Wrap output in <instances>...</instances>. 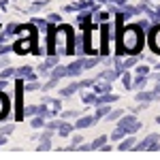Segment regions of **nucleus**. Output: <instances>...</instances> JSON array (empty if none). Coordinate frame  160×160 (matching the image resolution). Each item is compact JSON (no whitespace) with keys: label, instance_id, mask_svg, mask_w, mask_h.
I'll list each match as a JSON object with an SVG mask.
<instances>
[{"label":"nucleus","instance_id":"dca6fc26","mask_svg":"<svg viewBox=\"0 0 160 160\" xmlns=\"http://www.w3.org/2000/svg\"><path fill=\"white\" fill-rule=\"evenodd\" d=\"M75 124H66V122H60V126H58V135L60 137H68L71 132H73Z\"/></svg>","mask_w":160,"mask_h":160},{"label":"nucleus","instance_id":"393cba45","mask_svg":"<svg viewBox=\"0 0 160 160\" xmlns=\"http://www.w3.org/2000/svg\"><path fill=\"white\" fill-rule=\"evenodd\" d=\"M32 24L37 26V28H41V30H49V24H47V19H41V17H34V19H32Z\"/></svg>","mask_w":160,"mask_h":160},{"label":"nucleus","instance_id":"de8ad7c7","mask_svg":"<svg viewBox=\"0 0 160 160\" xmlns=\"http://www.w3.org/2000/svg\"><path fill=\"white\" fill-rule=\"evenodd\" d=\"M156 122H158V124H160V115H158V118H156Z\"/></svg>","mask_w":160,"mask_h":160},{"label":"nucleus","instance_id":"412c9836","mask_svg":"<svg viewBox=\"0 0 160 160\" xmlns=\"http://www.w3.org/2000/svg\"><path fill=\"white\" fill-rule=\"evenodd\" d=\"M107 141H109V139H107V137L102 135V137H98V139H94V141H92L90 145H92V149H100L102 145H105V143H107Z\"/></svg>","mask_w":160,"mask_h":160},{"label":"nucleus","instance_id":"f8f14e48","mask_svg":"<svg viewBox=\"0 0 160 160\" xmlns=\"http://www.w3.org/2000/svg\"><path fill=\"white\" fill-rule=\"evenodd\" d=\"M135 141H137V139H135L132 135H126V137H124V141L120 143V145H118V149H120V152H128V149H135V145H137Z\"/></svg>","mask_w":160,"mask_h":160},{"label":"nucleus","instance_id":"f257e3e1","mask_svg":"<svg viewBox=\"0 0 160 160\" xmlns=\"http://www.w3.org/2000/svg\"><path fill=\"white\" fill-rule=\"evenodd\" d=\"M143 47V30L137 24L124 28L120 32V49H118V56L122 51H128V53H137V51Z\"/></svg>","mask_w":160,"mask_h":160},{"label":"nucleus","instance_id":"49530a36","mask_svg":"<svg viewBox=\"0 0 160 160\" xmlns=\"http://www.w3.org/2000/svg\"><path fill=\"white\" fill-rule=\"evenodd\" d=\"M156 13H158V19H160V7H158V11H156Z\"/></svg>","mask_w":160,"mask_h":160},{"label":"nucleus","instance_id":"a19ab883","mask_svg":"<svg viewBox=\"0 0 160 160\" xmlns=\"http://www.w3.org/2000/svg\"><path fill=\"white\" fill-rule=\"evenodd\" d=\"M75 115H77V111H66L64 113V118H75Z\"/></svg>","mask_w":160,"mask_h":160},{"label":"nucleus","instance_id":"9b49d317","mask_svg":"<svg viewBox=\"0 0 160 160\" xmlns=\"http://www.w3.org/2000/svg\"><path fill=\"white\" fill-rule=\"evenodd\" d=\"M51 132H53L51 128H45L43 137L38 139V141H41V143H38V149H41V152H43V149H49V148H51Z\"/></svg>","mask_w":160,"mask_h":160},{"label":"nucleus","instance_id":"6e6552de","mask_svg":"<svg viewBox=\"0 0 160 160\" xmlns=\"http://www.w3.org/2000/svg\"><path fill=\"white\" fill-rule=\"evenodd\" d=\"M98 122V118H96V113L94 115H83V118H77V122H75V128L77 130H83V128H90L92 124Z\"/></svg>","mask_w":160,"mask_h":160},{"label":"nucleus","instance_id":"c9c22d12","mask_svg":"<svg viewBox=\"0 0 160 160\" xmlns=\"http://www.w3.org/2000/svg\"><path fill=\"white\" fill-rule=\"evenodd\" d=\"M149 22H152V19H141V22H137V26H139V28H141V30H149Z\"/></svg>","mask_w":160,"mask_h":160},{"label":"nucleus","instance_id":"c85d7f7f","mask_svg":"<svg viewBox=\"0 0 160 160\" xmlns=\"http://www.w3.org/2000/svg\"><path fill=\"white\" fill-rule=\"evenodd\" d=\"M148 83V77H137L135 81H132V88H137V90H141V88Z\"/></svg>","mask_w":160,"mask_h":160},{"label":"nucleus","instance_id":"bb28decb","mask_svg":"<svg viewBox=\"0 0 160 160\" xmlns=\"http://www.w3.org/2000/svg\"><path fill=\"white\" fill-rule=\"evenodd\" d=\"M11 77H15V68H2L0 71V79H11Z\"/></svg>","mask_w":160,"mask_h":160},{"label":"nucleus","instance_id":"5701e85b","mask_svg":"<svg viewBox=\"0 0 160 160\" xmlns=\"http://www.w3.org/2000/svg\"><path fill=\"white\" fill-rule=\"evenodd\" d=\"M102 60V58H100V56H94V58H83V66H86V68H92V66H96V64H98V62Z\"/></svg>","mask_w":160,"mask_h":160},{"label":"nucleus","instance_id":"7ed1b4c3","mask_svg":"<svg viewBox=\"0 0 160 160\" xmlns=\"http://www.w3.org/2000/svg\"><path fill=\"white\" fill-rule=\"evenodd\" d=\"M118 128H122L126 135H135L137 130L141 128V122L135 118V113H130V115H122V118L118 120Z\"/></svg>","mask_w":160,"mask_h":160},{"label":"nucleus","instance_id":"e433bc0d","mask_svg":"<svg viewBox=\"0 0 160 160\" xmlns=\"http://www.w3.org/2000/svg\"><path fill=\"white\" fill-rule=\"evenodd\" d=\"M38 90V83L37 81H30V83H26V92H37Z\"/></svg>","mask_w":160,"mask_h":160},{"label":"nucleus","instance_id":"4c0bfd02","mask_svg":"<svg viewBox=\"0 0 160 160\" xmlns=\"http://www.w3.org/2000/svg\"><path fill=\"white\" fill-rule=\"evenodd\" d=\"M58 81H60V79H56V77H51L49 81H47V83H45V86H43V90H51V88L56 86V83H58Z\"/></svg>","mask_w":160,"mask_h":160},{"label":"nucleus","instance_id":"a18cd8bd","mask_svg":"<svg viewBox=\"0 0 160 160\" xmlns=\"http://www.w3.org/2000/svg\"><path fill=\"white\" fill-rule=\"evenodd\" d=\"M4 143H7V137H4V135H0V148H2Z\"/></svg>","mask_w":160,"mask_h":160},{"label":"nucleus","instance_id":"20e7f679","mask_svg":"<svg viewBox=\"0 0 160 160\" xmlns=\"http://www.w3.org/2000/svg\"><path fill=\"white\" fill-rule=\"evenodd\" d=\"M135 149L137 152H158L160 149V137L156 135V132H152V135H148L141 143H137Z\"/></svg>","mask_w":160,"mask_h":160},{"label":"nucleus","instance_id":"473e14b6","mask_svg":"<svg viewBox=\"0 0 160 160\" xmlns=\"http://www.w3.org/2000/svg\"><path fill=\"white\" fill-rule=\"evenodd\" d=\"M47 22H49V24H60V22H62L60 13H51L49 17H47Z\"/></svg>","mask_w":160,"mask_h":160},{"label":"nucleus","instance_id":"7c9ffc66","mask_svg":"<svg viewBox=\"0 0 160 160\" xmlns=\"http://www.w3.org/2000/svg\"><path fill=\"white\" fill-rule=\"evenodd\" d=\"M43 102H45V105H51V107H53V111L60 109V100H56V98H43Z\"/></svg>","mask_w":160,"mask_h":160},{"label":"nucleus","instance_id":"2f4dec72","mask_svg":"<svg viewBox=\"0 0 160 160\" xmlns=\"http://www.w3.org/2000/svg\"><path fill=\"white\" fill-rule=\"evenodd\" d=\"M13 128H15V126H13V124H4V126H2V128H0V135H11L13 132Z\"/></svg>","mask_w":160,"mask_h":160},{"label":"nucleus","instance_id":"cd10ccee","mask_svg":"<svg viewBox=\"0 0 160 160\" xmlns=\"http://www.w3.org/2000/svg\"><path fill=\"white\" fill-rule=\"evenodd\" d=\"M124 137H126V132H124L122 128H118V126H115V130L111 132V141H120V139H124Z\"/></svg>","mask_w":160,"mask_h":160},{"label":"nucleus","instance_id":"c756f323","mask_svg":"<svg viewBox=\"0 0 160 160\" xmlns=\"http://www.w3.org/2000/svg\"><path fill=\"white\" fill-rule=\"evenodd\" d=\"M122 81H124V86H126V90L132 88V77H130V73H122Z\"/></svg>","mask_w":160,"mask_h":160},{"label":"nucleus","instance_id":"a878e982","mask_svg":"<svg viewBox=\"0 0 160 160\" xmlns=\"http://www.w3.org/2000/svg\"><path fill=\"white\" fill-rule=\"evenodd\" d=\"M24 115H28V118H34V115H38V107L37 105H28L24 109Z\"/></svg>","mask_w":160,"mask_h":160},{"label":"nucleus","instance_id":"f3484780","mask_svg":"<svg viewBox=\"0 0 160 160\" xmlns=\"http://www.w3.org/2000/svg\"><path fill=\"white\" fill-rule=\"evenodd\" d=\"M98 109H96V118H107V113L111 111V102H102V105H96Z\"/></svg>","mask_w":160,"mask_h":160},{"label":"nucleus","instance_id":"58836bf2","mask_svg":"<svg viewBox=\"0 0 160 160\" xmlns=\"http://www.w3.org/2000/svg\"><path fill=\"white\" fill-rule=\"evenodd\" d=\"M9 51H11V45H4V43H0V56L9 53Z\"/></svg>","mask_w":160,"mask_h":160},{"label":"nucleus","instance_id":"4468645a","mask_svg":"<svg viewBox=\"0 0 160 160\" xmlns=\"http://www.w3.org/2000/svg\"><path fill=\"white\" fill-rule=\"evenodd\" d=\"M9 111H11V100H9L4 94H2V92H0V120H2Z\"/></svg>","mask_w":160,"mask_h":160},{"label":"nucleus","instance_id":"72a5a7b5","mask_svg":"<svg viewBox=\"0 0 160 160\" xmlns=\"http://www.w3.org/2000/svg\"><path fill=\"white\" fill-rule=\"evenodd\" d=\"M137 77H148V73H149V68L148 66H137Z\"/></svg>","mask_w":160,"mask_h":160},{"label":"nucleus","instance_id":"f03ea898","mask_svg":"<svg viewBox=\"0 0 160 160\" xmlns=\"http://www.w3.org/2000/svg\"><path fill=\"white\" fill-rule=\"evenodd\" d=\"M75 32L68 28V26H58L56 32H53V51L58 56H68V53H75Z\"/></svg>","mask_w":160,"mask_h":160},{"label":"nucleus","instance_id":"c03bdc74","mask_svg":"<svg viewBox=\"0 0 160 160\" xmlns=\"http://www.w3.org/2000/svg\"><path fill=\"white\" fill-rule=\"evenodd\" d=\"M4 88H7V79H0V92H2Z\"/></svg>","mask_w":160,"mask_h":160},{"label":"nucleus","instance_id":"b1692460","mask_svg":"<svg viewBox=\"0 0 160 160\" xmlns=\"http://www.w3.org/2000/svg\"><path fill=\"white\" fill-rule=\"evenodd\" d=\"M45 4H47V0H37V2H32V4H30V9H28V11H30V13H37V11H41Z\"/></svg>","mask_w":160,"mask_h":160},{"label":"nucleus","instance_id":"aec40b11","mask_svg":"<svg viewBox=\"0 0 160 160\" xmlns=\"http://www.w3.org/2000/svg\"><path fill=\"white\" fill-rule=\"evenodd\" d=\"M122 115H124L122 109H113V111H109V113H107V122H118Z\"/></svg>","mask_w":160,"mask_h":160},{"label":"nucleus","instance_id":"39448f33","mask_svg":"<svg viewBox=\"0 0 160 160\" xmlns=\"http://www.w3.org/2000/svg\"><path fill=\"white\" fill-rule=\"evenodd\" d=\"M94 81L96 79H83V81H75V83H71V86H66L64 90H60V96H73L75 92H79V90H83V88H92L94 86Z\"/></svg>","mask_w":160,"mask_h":160},{"label":"nucleus","instance_id":"ea45409f","mask_svg":"<svg viewBox=\"0 0 160 160\" xmlns=\"http://www.w3.org/2000/svg\"><path fill=\"white\" fill-rule=\"evenodd\" d=\"M58 126H60V122H58V120H56V122L45 124V128H51V130H58Z\"/></svg>","mask_w":160,"mask_h":160},{"label":"nucleus","instance_id":"1a4fd4ad","mask_svg":"<svg viewBox=\"0 0 160 160\" xmlns=\"http://www.w3.org/2000/svg\"><path fill=\"white\" fill-rule=\"evenodd\" d=\"M149 45H152V49L160 53V24H156L152 28V32H149Z\"/></svg>","mask_w":160,"mask_h":160},{"label":"nucleus","instance_id":"37998d69","mask_svg":"<svg viewBox=\"0 0 160 160\" xmlns=\"http://www.w3.org/2000/svg\"><path fill=\"white\" fill-rule=\"evenodd\" d=\"M100 149H102V152H111V149H113V148H111L109 143H105V145H102V148H100Z\"/></svg>","mask_w":160,"mask_h":160},{"label":"nucleus","instance_id":"2eb2a0df","mask_svg":"<svg viewBox=\"0 0 160 160\" xmlns=\"http://www.w3.org/2000/svg\"><path fill=\"white\" fill-rule=\"evenodd\" d=\"M120 75H122V71L113 68V71H105V73H100V75H98V79H107V81H111V83H113V81L120 77Z\"/></svg>","mask_w":160,"mask_h":160},{"label":"nucleus","instance_id":"9d476101","mask_svg":"<svg viewBox=\"0 0 160 160\" xmlns=\"http://www.w3.org/2000/svg\"><path fill=\"white\" fill-rule=\"evenodd\" d=\"M15 77L17 79H28V81H34L37 79V73H32V66H19V68H15Z\"/></svg>","mask_w":160,"mask_h":160},{"label":"nucleus","instance_id":"0eeeda50","mask_svg":"<svg viewBox=\"0 0 160 160\" xmlns=\"http://www.w3.org/2000/svg\"><path fill=\"white\" fill-rule=\"evenodd\" d=\"M56 64H58V53H49V56H47V60L41 62L38 71H41L43 75H49V71L53 68V66H56Z\"/></svg>","mask_w":160,"mask_h":160},{"label":"nucleus","instance_id":"4be33fe9","mask_svg":"<svg viewBox=\"0 0 160 160\" xmlns=\"http://www.w3.org/2000/svg\"><path fill=\"white\" fill-rule=\"evenodd\" d=\"M30 126H32V128H43V126H45V115H34Z\"/></svg>","mask_w":160,"mask_h":160},{"label":"nucleus","instance_id":"ddd939ff","mask_svg":"<svg viewBox=\"0 0 160 160\" xmlns=\"http://www.w3.org/2000/svg\"><path fill=\"white\" fill-rule=\"evenodd\" d=\"M137 100L139 102H152V100H158V96H156L154 90H149V92H137Z\"/></svg>","mask_w":160,"mask_h":160},{"label":"nucleus","instance_id":"f704fd0d","mask_svg":"<svg viewBox=\"0 0 160 160\" xmlns=\"http://www.w3.org/2000/svg\"><path fill=\"white\" fill-rule=\"evenodd\" d=\"M81 141H83V139H81V137H79V135H77V137H73V143L68 145V149H77V148H79V145H81Z\"/></svg>","mask_w":160,"mask_h":160},{"label":"nucleus","instance_id":"6ab92c4d","mask_svg":"<svg viewBox=\"0 0 160 160\" xmlns=\"http://www.w3.org/2000/svg\"><path fill=\"white\" fill-rule=\"evenodd\" d=\"M49 77H56V79H62V77H66V66H53L51 68V73H49Z\"/></svg>","mask_w":160,"mask_h":160},{"label":"nucleus","instance_id":"a211bd4d","mask_svg":"<svg viewBox=\"0 0 160 160\" xmlns=\"http://www.w3.org/2000/svg\"><path fill=\"white\" fill-rule=\"evenodd\" d=\"M96 98H98L96 92H83V94H81V100H83L86 105H96Z\"/></svg>","mask_w":160,"mask_h":160},{"label":"nucleus","instance_id":"79ce46f5","mask_svg":"<svg viewBox=\"0 0 160 160\" xmlns=\"http://www.w3.org/2000/svg\"><path fill=\"white\" fill-rule=\"evenodd\" d=\"M0 7L2 9H9V0H0Z\"/></svg>","mask_w":160,"mask_h":160},{"label":"nucleus","instance_id":"423d86ee","mask_svg":"<svg viewBox=\"0 0 160 160\" xmlns=\"http://www.w3.org/2000/svg\"><path fill=\"white\" fill-rule=\"evenodd\" d=\"M83 71H86V66H83V58H77L75 62H71V64L66 66V77H79Z\"/></svg>","mask_w":160,"mask_h":160}]
</instances>
